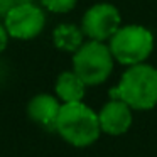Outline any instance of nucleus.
Instances as JSON below:
<instances>
[{
    "label": "nucleus",
    "mask_w": 157,
    "mask_h": 157,
    "mask_svg": "<svg viewBox=\"0 0 157 157\" xmlns=\"http://www.w3.org/2000/svg\"><path fill=\"white\" fill-rule=\"evenodd\" d=\"M34 0H14V4H32Z\"/></svg>",
    "instance_id": "obj_14"
},
{
    "label": "nucleus",
    "mask_w": 157,
    "mask_h": 157,
    "mask_svg": "<svg viewBox=\"0 0 157 157\" xmlns=\"http://www.w3.org/2000/svg\"><path fill=\"white\" fill-rule=\"evenodd\" d=\"M110 98L122 100L137 112L152 110L157 105V68L147 63L128 66L118 85L110 90Z\"/></svg>",
    "instance_id": "obj_1"
},
{
    "label": "nucleus",
    "mask_w": 157,
    "mask_h": 157,
    "mask_svg": "<svg viewBox=\"0 0 157 157\" xmlns=\"http://www.w3.org/2000/svg\"><path fill=\"white\" fill-rule=\"evenodd\" d=\"M14 5V0H0V15H5Z\"/></svg>",
    "instance_id": "obj_13"
},
{
    "label": "nucleus",
    "mask_w": 157,
    "mask_h": 157,
    "mask_svg": "<svg viewBox=\"0 0 157 157\" xmlns=\"http://www.w3.org/2000/svg\"><path fill=\"white\" fill-rule=\"evenodd\" d=\"M41 4L44 9L54 14H66V12L73 10L78 4V0H41Z\"/></svg>",
    "instance_id": "obj_11"
},
{
    "label": "nucleus",
    "mask_w": 157,
    "mask_h": 157,
    "mask_svg": "<svg viewBox=\"0 0 157 157\" xmlns=\"http://www.w3.org/2000/svg\"><path fill=\"white\" fill-rule=\"evenodd\" d=\"M115 64L108 44L101 41H86L73 52V71L85 81L86 86H98L110 78Z\"/></svg>",
    "instance_id": "obj_4"
},
{
    "label": "nucleus",
    "mask_w": 157,
    "mask_h": 157,
    "mask_svg": "<svg viewBox=\"0 0 157 157\" xmlns=\"http://www.w3.org/2000/svg\"><path fill=\"white\" fill-rule=\"evenodd\" d=\"M56 132L75 147H88L100 139L98 113L83 101L63 103L56 120Z\"/></svg>",
    "instance_id": "obj_2"
},
{
    "label": "nucleus",
    "mask_w": 157,
    "mask_h": 157,
    "mask_svg": "<svg viewBox=\"0 0 157 157\" xmlns=\"http://www.w3.org/2000/svg\"><path fill=\"white\" fill-rule=\"evenodd\" d=\"M9 32H7V29H5V25L4 24H0V52L4 51L5 48H7V42H9Z\"/></svg>",
    "instance_id": "obj_12"
},
{
    "label": "nucleus",
    "mask_w": 157,
    "mask_h": 157,
    "mask_svg": "<svg viewBox=\"0 0 157 157\" xmlns=\"http://www.w3.org/2000/svg\"><path fill=\"white\" fill-rule=\"evenodd\" d=\"M122 25L120 10L112 4H95L85 12L81 19V31L91 41H110Z\"/></svg>",
    "instance_id": "obj_6"
},
{
    "label": "nucleus",
    "mask_w": 157,
    "mask_h": 157,
    "mask_svg": "<svg viewBox=\"0 0 157 157\" xmlns=\"http://www.w3.org/2000/svg\"><path fill=\"white\" fill-rule=\"evenodd\" d=\"M56 96L63 103H75L83 101L86 91V85L75 71H64L56 79Z\"/></svg>",
    "instance_id": "obj_9"
},
{
    "label": "nucleus",
    "mask_w": 157,
    "mask_h": 157,
    "mask_svg": "<svg viewBox=\"0 0 157 157\" xmlns=\"http://www.w3.org/2000/svg\"><path fill=\"white\" fill-rule=\"evenodd\" d=\"M54 46L66 52H76L85 42L83 31L75 24H61L52 32Z\"/></svg>",
    "instance_id": "obj_10"
},
{
    "label": "nucleus",
    "mask_w": 157,
    "mask_h": 157,
    "mask_svg": "<svg viewBox=\"0 0 157 157\" xmlns=\"http://www.w3.org/2000/svg\"><path fill=\"white\" fill-rule=\"evenodd\" d=\"M132 112L133 110L125 101L117 100V98H110V101H106L101 106V110L98 112L101 132L108 133V135H115V137L128 132V128L132 127V120H133Z\"/></svg>",
    "instance_id": "obj_7"
},
{
    "label": "nucleus",
    "mask_w": 157,
    "mask_h": 157,
    "mask_svg": "<svg viewBox=\"0 0 157 157\" xmlns=\"http://www.w3.org/2000/svg\"><path fill=\"white\" fill-rule=\"evenodd\" d=\"M4 25L9 36L15 39H34L46 25V14L41 7L32 4H15L4 15Z\"/></svg>",
    "instance_id": "obj_5"
},
{
    "label": "nucleus",
    "mask_w": 157,
    "mask_h": 157,
    "mask_svg": "<svg viewBox=\"0 0 157 157\" xmlns=\"http://www.w3.org/2000/svg\"><path fill=\"white\" fill-rule=\"evenodd\" d=\"M61 103L58 96H52L49 93H39L29 101L27 113L36 123L49 130L56 128V120H58Z\"/></svg>",
    "instance_id": "obj_8"
},
{
    "label": "nucleus",
    "mask_w": 157,
    "mask_h": 157,
    "mask_svg": "<svg viewBox=\"0 0 157 157\" xmlns=\"http://www.w3.org/2000/svg\"><path fill=\"white\" fill-rule=\"evenodd\" d=\"M154 34L139 24L120 25L108 41V48L115 61L127 68L145 63L154 51Z\"/></svg>",
    "instance_id": "obj_3"
}]
</instances>
